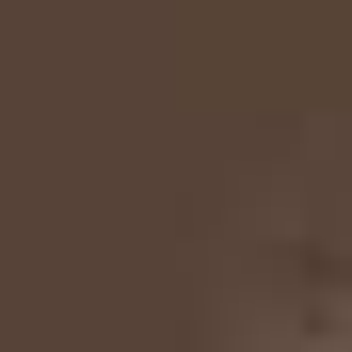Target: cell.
<instances>
[{"instance_id":"6da1fadb","label":"cell","mask_w":352,"mask_h":352,"mask_svg":"<svg viewBox=\"0 0 352 352\" xmlns=\"http://www.w3.org/2000/svg\"><path fill=\"white\" fill-rule=\"evenodd\" d=\"M288 352H352V320H320V336H288Z\"/></svg>"}]
</instances>
